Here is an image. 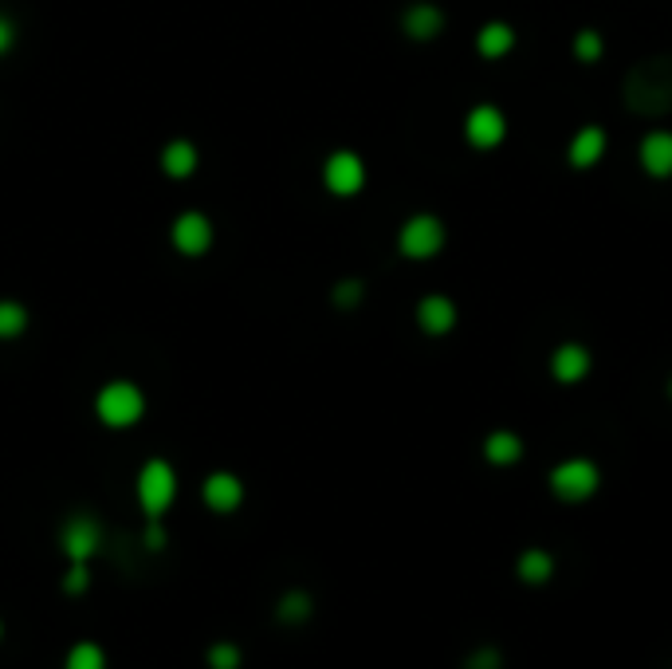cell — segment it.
<instances>
[{
	"instance_id": "30bf717a",
	"label": "cell",
	"mask_w": 672,
	"mask_h": 669,
	"mask_svg": "<svg viewBox=\"0 0 672 669\" xmlns=\"http://www.w3.org/2000/svg\"><path fill=\"white\" fill-rule=\"evenodd\" d=\"M413 320H417L421 335H429V339H445V335H452V331H457L460 308H457V300H452V296L429 292V296H421V300H417Z\"/></svg>"
},
{
	"instance_id": "7a4b0ae2",
	"label": "cell",
	"mask_w": 672,
	"mask_h": 669,
	"mask_svg": "<svg viewBox=\"0 0 672 669\" xmlns=\"http://www.w3.org/2000/svg\"><path fill=\"white\" fill-rule=\"evenodd\" d=\"M547 489L559 504H586L602 492V465L594 457H562L547 472Z\"/></svg>"
},
{
	"instance_id": "484cf974",
	"label": "cell",
	"mask_w": 672,
	"mask_h": 669,
	"mask_svg": "<svg viewBox=\"0 0 672 669\" xmlns=\"http://www.w3.org/2000/svg\"><path fill=\"white\" fill-rule=\"evenodd\" d=\"M331 300H335L338 308H358V303L366 300V283L358 280V276H350V280H338L335 292H331Z\"/></svg>"
},
{
	"instance_id": "8992f818",
	"label": "cell",
	"mask_w": 672,
	"mask_h": 669,
	"mask_svg": "<svg viewBox=\"0 0 672 669\" xmlns=\"http://www.w3.org/2000/svg\"><path fill=\"white\" fill-rule=\"evenodd\" d=\"M464 142L472 146V150L480 154H492L500 150L507 142V131H512V123H507V114L504 107H495V103H477V107H468L464 114Z\"/></svg>"
},
{
	"instance_id": "3957f363",
	"label": "cell",
	"mask_w": 672,
	"mask_h": 669,
	"mask_svg": "<svg viewBox=\"0 0 672 669\" xmlns=\"http://www.w3.org/2000/svg\"><path fill=\"white\" fill-rule=\"evenodd\" d=\"M94 417L107 430H131V425H138L146 417V394L131 378H111L94 394Z\"/></svg>"
},
{
	"instance_id": "f1b7e54d",
	"label": "cell",
	"mask_w": 672,
	"mask_h": 669,
	"mask_svg": "<svg viewBox=\"0 0 672 669\" xmlns=\"http://www.w3.org/2000/svg\"><path fill=\"white\" fill-rule=\"evenodd\" d=\"M12 44H16V24H12V20L4 16V12H0V56H4V52H9Z\"/></svg>"
},
{
	"instance_id": "4dcf8cb0",
	"label": "cell",
	"mask_w": 672,
	"mask_h": 669,
	"mask_svg": "<svg viewBox=\"0 0 672 669\" xmlns=\"http://www.w3.org/2000/svg\"><path fill=\"white\" fill-rule=\"evenodd\" d=\"M0 638H4V623H0Z\"/></svg>"
},
{
	"instance_id": "d6986e66",
	"label": "cell",
	"mask_w": 672,
	"mask_h": 669,
	"mask_svg": "<svg viewBox=\"0 0 672 669\" xmlns=\"http://www.w3.org/2000/svg\"><path fill=\"white\" fill-rule=\"evenodd\" d=\"M315 618V599H311L303 587H291V591L280 594L276 603V623L280 626H307Z\"/></svg>"
},
{
	"instance_id": "e0dca14e",
	"label": "cell",
	"mask_w": 672,
	"mask_h": 669,
	"mask_svg": "<svg viewBox=\"0 0 672 669\" xmlns=\"http://www.w3.org/2000/svg\"><path fill=\"white\" fill-rule=\"evenodd\" d=\"M519 44V32L507 24V20H488L477 29V56L495 64V59H507Z\"/></svg>"
},
{
	"instance_id": "603a6c76",
	"label": "cell",
	"mask_w": 672,
	"mask_h": 669,
	"mask_svg": "<svg viewBox=\"0 0 672 669\" xmlns=\"http://www.w3.org/2000/svg\"><path fill=\"white\" fill-rule=\"evenodd\" d=\"M29 308L20 300H0V339H16L29 331Z\"/></svg>"
},
{
	"instance_id": "4316f807",
	"label": "cell",
	"mask_w": 672,
	"mask_h": 669,
	"mask_svg": "<svg viewBox=\"0 0 672 669\" xmlns=\"http://www.w3.org/2000/svg\"><path fill=\"white\" fill-rule=\"evenodd\" d=\"M464 669H504V650L500 646H477L464 658Z\"/></svg>"
},
{
	"instance_id": "ba28073f",
	"label": "cell",
	"mask_w": 672,
	"mask_h": 669,
	"mask_svg": "<svg viewBox=\"0 0 672 669\" xmlns=\"http://www.w3.org/2000/svg\"><path fill=\"white\" fill-rule=\"evenodd\" d=\"M366 161L362 154L355 150H335L327 154V161H323V186H327V193H335V198H358L366 189Z\"/></svg>"
},
{
	"instance_id": "2e32d148",
	"label": "cell",
	"mask_w": 672,
	"mask_h": 669,
	"mask_svg": "<svg viewBox=\"0 0 672 669\" xmlns=\"http://www.w3.org/2000/svg\"><path fill=\"white\" fill-rule=\"evenodd\" d=\"M523 453H527V445H523V437L515 434V430H507V425L488 430L484 442H480V457H484L492 469H512V465L523 461Z\"/></svg>"
},
{
	"instance_id": "277c9868",
	"label": "cell",
	"mask_w": 672,
	"mask_h": 669,
	"mask_svg": "<svg viewBox=\"0 0 672 669\" xmlns=\"http://www.w3.org/2000/svg\"><path fill=\"white\" fill-rule=\"evenodd\" d=\"M134 492H138V509L146 512V520H161L178 500V469L166 457H149L138 469Z\"/></svg>"
},
{
	"instance_id": "6da1fadb",
	"label": "cell",
	"mask_w": 672,
	"mask_h": 669,
	"mask_svg": "<svg viewBox=\"0 0 672 669\" xmlns=\"http://www.w3.org/2000/svg\"><path fill=\"white\" fill-rule=\"evenodd\" d=\"M626 111L634 114H669L672 111V56H653L629 67L626 83Z\"/></svg>"
},
{
	"instance_id": "f546056e",
	"label": "cell",
	"mask_w": 672,
	"mask_h": 669,
	"mask_svg": "<svg viewBox=\"0 0 672 669\" xmlns=\"http://www.w3.org/2000/svg\"><path fill=\"white\" fill-rule=\"evenodd\" d=\"M664 394H669V402H672V375H669V382H664Z\"/></svg>"
},
{
	"instance_id": "7c38bea8",
	"label": "cell",
	"mask_w": 672,
	"mask_h": 669,
	"mask_svg": "<svg viewBox=\"0 0 672 669\" xmlns=\"http://www.w3.org/2000/svg\"><path fill=\"white\" fill-rule=\"evenodd\" d=\"M213 221L205 218V213H197V209H189V213H181L178 221H173V228H169V241H173V248H178L181 256H205L209 248H213Z\"/></svg>"
},
{
	"instance_id": "83f0119b",
	"label": "cell",
	"mask_w": 672,
	"mask_h": 669,
	"mask_svg": "<svg viewBox=\"0 0 672 669\" xmlns=\"http://www.w3.org/2000/svg\"><path fill=\"white\" fill-rule=\"evenodd\" d=\"M146 547L149 551H161V547H166V524H161V520H149L146 524Z\"/></svg>"
},
{
	"instance_id": "ac0fdd59",
	"label": "cell",
	"mask_w": 672,
	"mask_h": 669,
	"mask_svg": "<svg viewBox=\"0 0 672 669\" xmlns=\"http://www.w3.org/2000/svg\"><path fill=\"white\" fill-rule=\"evenodd\" d=\"M559 571V559L547 551V547H523L515 556V579L523 587H547Z\"/></svg>"
},
{
	"instance_id": "9c48e42d",
	"label": "cell",
	"mask_w": 672,
	"mask_h": 669,
	"mask_svg": "<svg viewBox=\"0 0 672 669\" xmlns=\"http://www.w3.org/2000/svg\"><path fill=\"white\" fill-rule=\"evenodd\" d=\"M547 370H551V378L559 387H582V382L594 375V350L579 339H567L551 350Z\"/></svg>"
},
{
	"instance_id": "9a60e30c",
	"label": "cell",
	"mask_w": 672,
	"mask_h": 669,
	"mask_svg": "<svg viewBox=\"0 0 672 669\" xmlns=\"http://www.w3.org/2000/svg\"><path fill=\"white\" fill-rule=\"evenodd\" d=\"M201 500H205L209 512H216V516H228V512H236L244 504V481L236 477V472H228V469L209 472L205 484H201Z\"/></svg>"
},
{
	"instance_id": "5bb4252c",
	"label": "cell",
	"mask_w": 672,
	"mask_h": 669,
	"mask_svg": "<svg viewBox=\"0 0 672 669\" xmlns=\"http://www.w3.org/2000/svg\"><path fill=\"white\" fill-rule=\"evenodd\" d=\"M445 24H448V16L437 0H413V4H405V12H402V32L413 40V44H433V40L445 32Z\"/></svg>"
},
{
	"instance_id": "52a82bcc",
	"label": "cell",
	"mask_w": 672,
	"mask_h": 669,
	"mask_svg": "<svg viewBox=\"0 0 672 669\" xmlns=\"http://www.w3.org/2000/svg\"><path fill=\"white\" fill-rule=\"evenodd\" d=\"M59 551L67 556V564H91L103 551V524L91 512H71L59 528Z\"/></svg>"
},
{
	"instance_id": "7402d4cb",
	"label": "cell",
	"mask_w": 672,
	"mask_h": 669,
	"mask_svg": "<svg viewBox=\"0 0 672 669\" xmlns=\"http://www.w3.org/2000/svg\"><path fill=\"white\" fill-rule=\"evenodd\" d=\"M64 669H111V658H107V650L99 646V642L83 638V642H75L71 650H67Z\"/></svg>"
},
{
	"instance_id": "d4e9b609",
	"label": "cell",
	"mask_w": 672,
	"mask_h": 669,
	"mask_svg": "<svg viewBox=\"0 0 672 669\" xmlns=\"http://www.w3.org/2000/svg\"><path fill=\"white\" fill-rule=\"evenodd\" d=\"M205 666L209 669H240L244 666V650L236 646V642L221 638L205 650Z\"/></svg>"
},
{
	"instance_id": "4fadbf2b",
	"label": "cell",
	"mask_w": 672,
	"mask_h": 669,
	"mask_svg": "<svg viewBox=\"0 0 672 669\" xmlns=\"http://www.w3.org/2000/svg\"><path fill=\"white\" fill-rule=\"evenodd\" d=\"M637 166H641L645 178L669 181L672 178V131L657 126V131H645L637 142Z\"/></svg>"
},
{
	"instance_id": "cb8c5ba5",
	"label": "cell",
	"mask_w": 672,
	"mask_h": 669,
	"mask_svg": "<svg viewBox=\"0 0 672 669\" xmlns=\"http://www.w3.org/2000/svg\"><path fill=\"white\" fill-rule=\"evenodd\" d=\"M94 576H91V564H67L64 576H59V591L67 594V599H83L87 591H91Z\"/></svg>"
},
{
	"instance_id": "5b68a950",
	"label": "cell",
	"mask_w": 672,
	"mask_h": 669,
	"mask_svg": "<svg viewBox=\"0 0 672 669\" xmlns=\"http://www.w3.org/2000/svg\"><path fill=\"white\" fill-rule=\"evenodd\" d=\"M448 245V228L437 213H410L397 228V253L405 260H433L440 256V248Z\"/></svg>"
},
{
	"instance_id": "44dd1931",
	"label": "cell",
	"mask_w": 672,
	"mask_h": 669,
	"mask_svg": "<svg viewBox=\"0 0 672 669\" xmlns=\"http://www.w3.org/2000/svg\"><path fill=\"white\" fill-rule=\"evenodd\" d=\"M570 56L579 59L582 67L602 64V56H606V36H602L597 29H579L574 36H570Z\"/></svg>"
},
{
	"instance_id": "ffe728a7",
	"label": "cell",
	"mask_w": 672,
	"mask_h": 669,
	"mask_svg": "<svg viewBox=\"0 0 672 669\" xmlns=\"http://www.w3.org/2000/svg\"><path fill=\"white\" fill-rule=\"evenodd\" d=\"M197 161H201V154H197V146L189 138H173L161 146V170L169 178H193Z\"/></svg>"
},
{
	"instance_id": "8fae6325",
	"label": "cell",
	"mask_w": 672,
	"mask_h": 669,
	"mask_svg": "<svg viewBox=\"0 0 672 669\" xmlns=\"http://www.w3.org/2000/svg\"><path fill=\"white\" fill-rule=\"evenodd\" d=\"M606 150H609L606 126L586 123V126H579V131L570 134V142H567V166H570V170L586 174V170H594V166H602Z\"/></svg>"
}]
</instances>
